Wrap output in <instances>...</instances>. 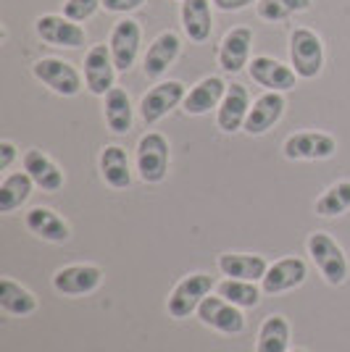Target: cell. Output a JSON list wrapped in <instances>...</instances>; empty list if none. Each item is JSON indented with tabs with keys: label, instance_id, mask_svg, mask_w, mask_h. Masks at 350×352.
Wrapping results in <instances>:
<instances>
[{
	"label": "cell",
	"instance_id": "cell-1",
	"mask_svg": "<svg viewBox=\"0 0 350 352\" xmlns=\"http://www.w3.org/2000/svg\"><path fill=\"white\" fill-rule=\"evenodd\" d=\"M308 252H311L316 268L321 271V276L327 279V284H332V287L345 284L350 271L348 258H345L342 248L337 245L332 236L324 234V232H313V234L308 236Z\"/></svg>",
	"mask_w": 350,
	"mask_h": 352
},
{
	"label": "cell",
	"instance_id": "cell-2",
	"mask_svg": "<svg viewBox=\"0 0 350 352\" xmlns=\"http://www.w3.org/2000/svg\"><path fill=\"white\" fill-rule=\"evenodd\" d=\"M290 63L300 79H313V76H319L321 66H324V45H321L316 32L306 30V27L292 32Z\"/></svg>",
	"mask_w": 350,
	"mask_h": 352
},
{
	"label": "cell",
	"instance_id": "cell-3",
	"mask_svg": "<svg viewBox=\"0 0 350 352\" xmlns=\"http://www.w3.org/2000/svg\"><path fill=\"white\" fill-rule=\"evenodd\" d=\"M137 171L145 184H158L169 171V142L158 132H147L137 142Z\"/></svg>",
	"mask_w": 350,
	"mask_h": 352
},
{
	"label": "cell",
	"instance_id": "cell-4",
	"mask_svg": "<svg viewBox=\"0 0 350 352\" xmlns=\"http://www.w3.org/2000/svg\"><path fill=\"white\" fill-rule=\"evenodd\" d=\"M214 289V279L208 274H190L174 287V292L169 294V316L172 318H187L192 313H198L208 292Z\"/></svg>",
	"mask_w": 350,
	"mask_h": 352
},
{
	"label": "cell",
	"instance_id": "cell-5",
	"mask_svg": "<svg viewBox=\"0 0 350 352\" xmlns=\"http://www.w3.org/2000/svg\"><path fill=\"white\" fill-rule=\"evenodd\" d=\"M282 153L290 161H324L337 153V140L324 132H300L285 140Z\"/></svg>",
	"mask_w": 350,
	"mask_h": 352
},
{
	"label": "cell",
	"instance_id": "cell-6",
	"mask_svg": "<svg viewBox=\"0 0 350 352\" xmlns=\"http://www.w3.org/2000/svg\"><path fill=\"white\" fill-rule=\"evenodd\" d=\"M32 74L43 82L45 87H50L56 95H63V98H74L79 95L82 89V76L76 74L72 63L59 58H40L34 66H32Z\"/></svg>",
	"mask_w": 350,
	"mask_h": 352
},
{
	"label": "cell",
	"instance_id": "cell-7",
	"mask_svg": "<svg viewBox=\"0 0 350 352\" xmlns=\"http://www.w3.org/2000/svg\"><path fill=\"white\" fill-rule=\"evenodd\" d=\"M114 79H116V63L111 56L108 45H92L85 56V82L92 95L105 98L114 89Z\"/></svg>",
	"mask_w": 350,
	"mask_h": 352
},
{
	"label": "cell",
	"instance_id": "cell-8",
	"mask_svg": "<svg viewBox=\"0 0 350 352\" xmlns=\"http://www.w3.org/2000/svg\"><path fill=\"white\" fill-rule=\"evenodd\" d=\"M198 318L203 326H211L221 334H243L245 331V316L243 310L232 305L224 297H205L198 308Z\"/></svg>",
	"mask_w": 350,
	"mask_h": 352
},
{
	"label": "cell",
	"instance_id": "cell-9",
	"mask_svg": "<svg viewBox=\"0 0 350 352\" xmlns=\"http://www.w3.org/2000/svg\"><path fill=\"white\" fill-rule=\"evenodd\" d=\"M185 98H187V92H185L182 82H161L147 95H143V100H140V116H143L145 124H156L169 111H174L179 103H185Z\"/></svg>",
	"mask_w": 350,
	"mask_h": 352
},
{
	"label": "cell",
	"instance_id": "cell-10",
	"mask_svg": "<svg viewBox=\"0 0 350 352\" xmlns=\"http://www.w3.org/2000/svg\"><path fill=\"white\" fill-rule=\"evenodd\" d=\"M34 32H37V37L48 45H56V47H82L85 45V30L72 21V19H66V16H40L37 21H34Z\"/></svg>",
	"mask_w": 350,
	"mask_h": 352
},
{
	"label": "cell",
	"instance_id": "cell-11",
	"mask_svg": "<svg viewBox=\"0 0 350 352\" xmlns=\"http://www.w3.org/2000/svg\"><path fill=\"white\" fill-rule=\"evenodd\" d=\"M103 271L98 265H66L56 271L53 276V289L59 294H69V297H79V294H90L101 287Z\"/></svg>",
	"mask_w": 350,
	"mask_h": 352
},
{
	"label": "cell",
	"instance_id": "cell-12",
	"mask_svg": "<svg viewBox=\"0 0 350 352\" xmlns=\"http://www.w3.org/2000/svg\"><path fill=\"white\" fill-rule=\"evenodd\" d=\"M248 74L253 82H258L261 87L271 89V92H287L298 82L295 69H290V66H285V63H279L274 58H269V56H256L248 63Z\"/></svg>",
	"mask_w": 350,
	"mask_h": 352
},
{
	"label": "cell",
	"instance_id": "cell-13",
	"mask_svg": "<svg viewBox=\"0 0 350 352\" xmlns=\"http://www.w3.org/2000/svg\"><path fill=\"white\" fill-rule=\"evenodd\" d=\"M308 276V268L300 258H285L277 261L274 265H269L266 276L261 279L263 294H282L290 292L295 287H300Z\"/></svg>",
	"mask_w": 350,
	"mask_h": 352
},
{
	"label": "cell",
	"instance_id": "cell-14",
	"mask_svg": "<svg viewBox=\"0 0 350 352\" xmlns=\"http://www.w3.org/2000/svg\"><path fill=\"white\" fill-rule=\"evenodd\" d=\"M140 24L132 21V19H124L119 21L114 32H111V56H114V63H116V72H130L134 58H137V50H140Z\"/></svg>",
	"mask_w": 350,
	"mask_h": 352
},
{
	"label": "cell",
	"instance_id": "cell-15",
	"mask_svg": "<svg viewBox=\"0 0 350 352\" xmlns=\"http://www.w3.org/2000/svg\"><path fill=\"white\" fill-rule=\"evenodd\" d=\"M250 113V95L243 85H229L227 95L216 111V124L221 132L232 134L245 126V118Z\"/></svg>",
	"mask_w": 350,
	"mask_h": 352
},
{
	"label": "cell",
	"instance_id": "cell-16",
	"mask_svg": "<svg viewBox=\"0 0 350 352\" xmlns=\"http://www.w3.org/2000/svg\"><path fill=\"white\" fill-rule=\"evenodd\" d=\"M285 98H282V92H266V95H261L258 100H253V108H250L248 118H245V132L250 134V137H256V134H263L269 132L274 124H277L279 118H282V113H285Z\"/></svg>",
	"mask_w": 350,
	"mask_h": 352
},
{
	"label": "cell",
	"instance_id": "cell-17",
	"mask_svg": "<svg viewBox=\"0 0 350 352\" xmlns=\"http://www.w3.org/2000/svg\"><path fill=\"white\" fill-rule=\"evenodd\" d=\"M250 45H253V32L248 27L232 30L219 47V66L224 72L237 74L250 63Z\"/></svg>",
	"mask_w": 350,
	"mask_h": 352
},
{
	"label": "cell",
	"instance_id": "cell-18",
	"mask_svg": "<svg viewBox=\"0 0 350 352\" xmlns=\"http://www.w3.org/2000/svg\"><path fill=\"white\" fill-rule=\"evenodd\" d=\"M179 47H182L179 34H174V32H161L158 37L153 40V45L147 47V56L143 60L147 79H158V76H163V74L169 72V66L179 56Z\"/></svg>",
	"mask_w": 350,
	"mask_h": 352
},
{
	"label": "cell",
	"instance_id": "cell-19",
	"mask_svg": "<svg viewBox=\"0 0 350 352\" xmlns=\"http://www.w3.org/2000/svg\"><path fill=\"white\" fill-rule=\"evenodd\" d=\"M24 171L43 192H59L63 187V171L53 158H48L43 150H27L24 153Z\"/></svg>",
	"mask_w": 350,
	"mask_h": 352
},
{
	"label": "cell",
	"instance_id": "cell-20",
	"mask_svg": "<svg viewBox=\"0 0 350 352\" xmlns=\"http://www.w3.org/2000/svg\"><path fill=\"white\" fill-rule=\"evenodd\" d=\"M227 87H229V85H224V79H219V76H205L203 82H198V85L187 92V98H185V111H187L190 116H203L211 108L221 105L224 95H227Z\"/></svg>",
	"mask_w": 350,
	"mask_h": 352
},
{
	"label": "cell",
	"instance_id": "cell-21",
	"mask_svg": "<svg viewBox=\"0 0 350 352\" xmlns=\"http://www.w3.org/2000/svg\"><path fill=\"white\" fill-rule=\"evenodd\" d=\"M219 271L227 279L261 281L269 271V263L261 255H245V252H227L219 258Z\"/></svg>",
	"mask_w": 350,
	"mask_h": 352
},
{
	"label": "cell",
	"instance_id": "cell-22",
	"mask_svg": "<svg viewBox=\"0 0 350 352\" xmlns=\"http://www.w3.org/2000/svg\"><path fill=\"white\" fill-rule=\"evenodd\" d=\"M24 221H27V229H30L32 234H37L45 242H66L72 236L69 223L61 219L56 210H50V208H32Z\"/></svg>",
	"mask_w": 350,
	"mask_h": 352
},
{
	"label": "cell",
	"instance_id": "cell-23",
	"mask_svg": "<svg viewBox=\"0 0 350 352\" xmlns=\"http://www.w3.org/2000/svg\"><path fill=\"white\" fill-rule=\"evenodd\" d=\"M182 30L192 43H205L214 30L211 3L208 0H185L182 3Z\"/></svg>",
	"mask_w": 350,
	"mask_h": 352
},
{
	"label": "cell",
	"instance_id": "cell-24",
	"mask_svg": "<svg viewBox=\"0 0 350 352\" xmlns=\"http://www.w3.org/2000/svg\"><path fill=\"white\" fill-rule=\"evenodd\" d=\"M101 171L108 187L114 190H127L132 184V171H130V158L127 150L121 145H108L101 153Z\"/></svg>",
	"mask_w": 350,
	"mask_h": 352
},
{
	"label": "cell",
	"instance_id": "cell-25",
	"mask_svg": "<svg viewBox=\"0 0 350 352\" xmlns=\"http://www.w3.org/2000/svg\"><path fill=\"white\" fill-rule=\"evenodd\" d=\"M0 308L11 316H32L37 310V297L27 287L6 276L0 279Z\"/></svg>",
	"mask_w": 350,
	"mask_h": 352
},
{
	"label": "cell",
	"instance_id": "cell-26",
	"mask_svg": "<svg viewBox=\"0 0 350 352\" xmlns=\"http://www.w3.org/2000/svg\"><path fill=\"white\" fill-rule=\"evenodd\" d=\"M32 176L27 171H16L8 174L0 184V213H14L16 208H21L32 195Z\"/></svg>",
	"mask_w": 350,
	"mask_h": 352
},
{
	"label": "cell",
	"instance_id": "cell-27",
	"mask_svg": "<svg viewBox=\"0 0 350 352\" xmlns=\"http://www.w3.org/2000/svg\"><path fill=\"white\" fill-rule=\"evenodd\" d=\"M256 352H290V323L285 316H269L261 323Z\"/></svg>",
	"mask_w": 350,
	"mask_h": 352
},
{
	"label": "cell",
	"instance_id": "cell-28",
	"mask_svg": "<svg viewBox=\"0 0 350 352\" xmlns=\"http://www.w3.org/2000/svg\"><path fill=\"white\" fill-rule=\"evenodd\" d=\"M105 124L114 134H124L132 129V103L127 89L114 87L105 95Z\"/></svg>",
	"mask_w": 350,
	"mask_h": 352
},
{
	"label": "cell",
	"instance_id": "cell-29",
	"mask_svg": "<svg viewBox=\"0 0 350 352\" xmlns=\"http://www.w3.org/2000/svg\"><path fill=\"white\" fill-rule=\"evenodd\" d=\"M216 292L224 297V300H229L232 305L237 308H256L258 302H261V292L256 287V281H245V279H224L216 287Z\"/></svg>",
	"mask_w": 350,
	"mask_h": 352
},
{
	"label": "cell",
	"instance_id": "cell-30",
	"mask_svg": "<svg viewBox=\"0 0 350 352\" xmlns=\"http://www.w3.org/2000/svg\"><path fill=\"white\" fill-rule=\"evenodd\" d=\"M350 210V182H337L316 200V213L324 219H335Z\"/></svg>",
	"mask_w": 350,
	"mask_h": 352
},
{
	"label": "cell",
	"instance_id": "cell-31",
	"mask_svg": "<svg viewBox=\"0 0 350 352\" xmlns=\"http://www.w3.org/2000/svg\"><path fill=\"white\" fill-rule=\"evenodd\" d=\"M311 0H258L256 11L263 21H282L287 16L298 14V11H308Z\"/></svg>",
	"mask_w": 350,
	"mask_h": 352
},
{
	"label": "cell",
	"instance_id": "cell-32",
	"mask_svg": "<svg viewBox=\"0 0 350 352\" xmlns=\"http://www.w3.org/2000/svg\"><path fill=\"white\" fill-rule=\"evenodd\" d=\"M98 6H103V0H66L63 16L79 24V21H88L90 16L98 11Z\"/></svg>",
	"mask_w": 350,
	"mask_h": 352
},
{
	"label": "cell",
	"instance_id": "cell-33",
	"mask_svg": "<svg viewBox=\"0 0 350 352\" xmlns=\"http://www.w3.org/2000/svg\"><path fill=\"white\" fill-rule=\"evenodd\" d=\"M145 0H103V8L111 11V14H127V11H134L140 8Z\"/></svg>",
	"mask_w": 350,
	"mask_h": 352
},
{
	"label": "cell",
	"instance_id": "cell-34",
	"mask_svg": "<svg viewBox=\"0 0 350 352\" xmlns=\"http://www.w3.org/2000/svg\"><path fill=\"white\" fill-rule=\"evenodd\" d=\"M14 158H16V147H14V142L3 140V142H0V171H8V166L14 163Z\"/></svg>",
	"mask_w": 350,
	"mask_h": 352
},
{
	"label": "cell",
	"instance_id": "cell-35",
	"mask_svg": "<svg viewBox=\"0 0 350 352\" xmlns=\"http://www.w3.org/2000/svg\"><path fill=\"white\" fill-rule=\"evenodd\" d=\"M250 3H256V0H214V6L219 11H243V8H248Z\"/></svg>",
	"mask_w": 350,
	"mask_h": 352
},
{
	"label": "cell",
	"instance_id": "cell-36",
	"mask_svg": "<svg viewBox=\"0 0 350 352\" xmlns=\"http://www.w3.org/2000/svg\"><path fill=\"white\" fill-rule=\"evenodd\" d=\"M290 352H308V350H290Z\"/></svg>",
	"mask_w": 350,
	"mask_h": 352
}]
</instances>
